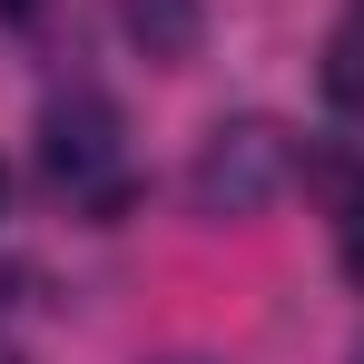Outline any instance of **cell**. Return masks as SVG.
Returning a JSON list of instances; mask_svg holds the SVG:
<instances>
[{"label":"cell","mask_w":364,"mask_h":364,"mask_svg":"<svg viewBox=\"0 0 364 364\" xmlns=\"http://www.w3.org/2000/svg\"><path fill=\"white\" fill-rule=\"evenodd\" d=\"M355 364H364V345H355Z\"/></svg>","instance_id":"cell-10"},{"label":"cell","mask_w":364,"mask_h":364,"mask_svg":"<svg viewBox=\"0 0 364 364\" xmlns=\"http://www.w3.org/2000/svg\"><path fill=\"white\" fill-rule=\"evenodd\" d=\"M168 364H207V355H168Z\"/></svg>","instance_id":"cell-7"},{"label":"cell","mask_w":364,"mask_h":364,"mask_svg":"<svg viewBox=\"0 0 364 364\" xmlns=\"http://www.w3.org/2000/svg\"><path fill=\"white\" fill-rule=\"evenodd\" d=\"M345 276H355V296H364V197L345 207Z\"/></svg>","instance_id":"cell-5"},{"label":"cell","mask_w":364,"mask_h":364,"mask_svg":"<svg viewBox=\"0 0 364 364\" xmlns=\"http://www.w3.org/2000/svg\"><path fill=\"white\" fill-rule=\"evenodd\" d=\"M40 168H50L69 197H89L99 217H119V187H109V168H119V109H109L99 89L50 99V109H40Z\"/></svg>","instance_id":"cell-2"},{"label":"cell","mask_w":364,"mask_h":364,"mask_svg":"<svg viewBox=\"0 0 364 364\" xmlns=\"http://www.w3.org/2000/svg\"><path fill=\"white\" fill-rule=\"evenodd\" d=\"M286 187H296V138L276 119H217L197 138V158H187V207L217 217V227L266 217Z\"/></svg>","instance_id":"cell-1"},{"label":"cell","mask_w":364,"mask_h":364,"mask_svg":"<svg viewBox=\"0 0 364 364\" xmlns=\"http://www.w3.org/2000/svg\"><path fill=\"white\" fill-rule=\"evenodd\" d=\"M119 20H128V40L148 50V60H187L197 50V0H119Z\"/></svg>","instance_id":"cell-3"},{"label":"cell","mask_w":364,"mask_h":364,"mask_svg":"<svg viewBox=\"0 0 364 364\" xmlns=\"http://www.w3.org/2000/svg\"><path fill=\"white\" fill-rule=\"evenodd\" d=\"M325 89H335L345 109H364V20L335 30V50H325Z\"/></svg>","instance_id":"cell-4"},{"label":"cell","mask_w":364,"mask_h":364,"mask_svg":"<svg viewBox=\"0 0 364 364\" xmlns=\"http://www.w3.org/2000/svg\"><path fill=\"white\" fill-rule=\"evenodd\" d=\"M0 364H20V355H10V345H0Z\"/></svg>","instance_id":"cell-8"},{"label":"cell","mask_w":364,"mask_h":364,"mask_svg":"<svg viewBox=\"0 0 364 364\" xmlns=\"http://www.w3.org/2000/svg\"><path fill=\"white\" fill-rule=\"evenodd\" d=\"M0 197H10V178H0Z\"/></svg>","instance_id":"cell-9"},{"label":"cell","mask_w":364,"mask_h":364,"mask_svg":"<svg viewBox=\"0 0 364 364\" xmlns=\"http://www.w3.org/2000/svg\"><path fill=\"white\" fill-rule=\"evenodd\" d=\"M30 10H40V0H0V20H30Z\"/></svg>","instance_id":"cell-6"}]
</instances>
